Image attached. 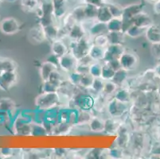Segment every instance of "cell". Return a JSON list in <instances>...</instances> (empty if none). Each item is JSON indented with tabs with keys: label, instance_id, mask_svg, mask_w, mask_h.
I'll return each mask as SVG.
<instances>
[{
	"label": "cell",
	"instance_id": "obj_20",
	"mask_svg": "<svg viewBox=\"0 0 160 159\" xmlns=\"http://www.w3.org/2000/svg\"><path fill=\"white\" fill-rule=\"evenodd\" d=\"M112 17V15L111 12H110L108 7L106 4L99 7L97 17H96V20L97 22L107 24Z\"/></svg>",
	"mask_w": 160,
	"mask_h": 159
},
{
	"label": "cell",
	"instance_id": "obj_42",
	"mask_svg": "<svg viewBox=\"0 0 160 159\" xmlns=\"http://www.w3.org/2000/svg\"><path fill=\"white\" fill-rule=\"evenodd\" d=\"M59 87L56 86L50 81H43L42 87V92H58Z\"/></svg>",
	"mask_w": 160,
	"mask_h": 159
},
{
	"label": "cell",
	"instance_id": "obj_30",
	"mask_svg": "<svg viewBox=\"0 0 160 159\" xmlns=\"http://www.w3.org/2000/svg\"><path fill=\"white\" fill-rule=\"evenodd\" d=\"M119 87L115 84L113 81H105L104 84V87H103V91L101 94L104 96H114L116 92L117 91Z\"/></svg>",
	"mask_w": 160,
	"mask_h": 159
},
{
	"label": "cell",
	"instance_id": "obj_12",
	"mask_svg": "<svg viewBox=\"0 0 160 159\" xmlns=\"http://www.w3.org/2000/svg\"><path fill=\"white\" fill-rule=\"evenodd\" d=\"M69 51V45L64 39L58 38L51 42V53L58 58Z\"/></svg>",
	"mask_w": 160,
	"mask_h": 159
},
{
	"label": "cell",
	"instance_id": "obj_45",
	"mask_svg": "<svg viewBox=\"0 0 160 159\" xmlns=\"http://www.w3.org/2000/svg\"><path fill=\"white\" fill-rule=\"evenodd\" d=\"M14 150L11 148H0V154L2 155V158L4 157H9L13 155Z\"/></svg>",
	"mask_w": 160,
	"mask_h": 159
},
{
	"label": "cell",
	"instance_id": "obj_25",
	"mask_svg": "<svg viewBox=\"0 0 160 159\" xmlns=\"http://www.w3.org/2000/svg\"><path fill=\"white\" fill-rule=\"evenodd\" d=\"M113 97L116 98L117 100H119V101L122 102V103L128 104L131 100V92L127 87H120L116 92Z\"/></svg>",
	"mask_w": 160,
	"mask_h": 159
},
{
	"label": "cell",
	"instance_id": "obj_24",
	"mask_svg": "<svg viewBox=\"0 0 160 159\" xmlns=\"http://www.w3.org/2000/svg\"><path fill=\"white\" fill-rule=\"evenodd\" d=\"M128 81V72L123 68L116 71V73L112 80V81H113L119 87L123 86V84Z\"/></svg>",
	"mask_w": 160,
	"mask_h": 159
},
{
	"label": "cell",
	"instance_id": "obj_48",
	"mask_svg": "<svg viewBox=\"0 0 160 159\" xmlns=\"http://www.w3.org/2000/svg\"><path fill=\"white\" fill-rule=\"evenodd\" d=\"M147 2H150V3H155V2H157V1H158V0H146Z\"/></svg>",
	"mask_w": 160,
	"mask_h": 159
},
{
	"label": "cell",
	"instance_id": "obj_34",
	"mask_svg": "<svg viewBox=\"0 0 160 159\" xmlns=\"http://www.w3.org/2000/svg\"><path fill=\"white\" fill-rule=\"evenodd\" d=\"M103 64L101 61H93L89 65V72L94 78H98L101 77V71H102Z\"/></svg>",
	"mask_w": 160,
	"mask_h": 159
},
{
	"label": "cell",
	"instance_id": "obj_35",
	"mask_svg": "<svg viewBox=\"0 0 160 159\" xmlns=\"http://www.w3.org/2000/svg\"><path fill=\"white\" fill-rule=\"evenodd\" d=\"M99 7L90 3H84V9H85V14L86 18L90 19H96Z\"/></svg>",
	"mask_w": 160,
	"mask_h": 159
},
{
	"label": "cell",
	"instance_id": "obj_2",
	"mask_svg": "<svg viewBox=\"0 0 160 159\" xmlns=\"http://www.w3.org/2000/svg\"><path fill=\"white\" fill-rule=\"evenodd\" d=\"M58 92H42L36 97L35 104L40 110H51L60 104Z\"/></svg>",
	"mask_w": 160,
	"mask_h": 159
},
{
	"label": "cell",
	"instance_id": "obj_15",
	"mask_svg": "<svg viewBox=\"0 0 160 159\" xmlns=\"http://www.w3.org/2000/svg\"><path fill=\"white\" fill-rule=\"evenodd\" d=\"M132 24L141 27V28H148V26H151L154 23L153 19L148 13L144 11H141L140 13L136 15L132 19Z\"/></svg>",
	"mask_w": 160,
	"mask_h": 159
},
{
	"label": "cell",
	"instance_id": "obj_43",
	"mask_svg": "<svg viewBox=\"0 0 160 159\" xmlns=\"http://www.w3.org/2000/svg\"><path fill=\"white\" fill-rule=\"evenodd\" d=\"M151 52L154 58L157 60H160V42L151 44Z\"/></svg>",
	"mask_w": 160,
	"mask_h": 159
},
{
	"label": "cell",
	"instance_id": "obj_6",
	"mask_svg": "<svg viewBox=\"0 0 160 159\" xmlns=\"http://www.w3.org/2000/svg\"><path fill=\"white\" fill-rule=\"evenodd\" d=\"M21 30V25L15 17H5L0 22V31L3 34L11 36Z\"/></svg>",
	"mask_w": 160,
	"mask_h": 159
},
{
	"label": "cell",
	"instance_id": "obj_1",
	"mask_svg": "<svg viewBox=\"0 0 160 159\" xmlns=\"http://www.w3.org/2000/svg\"><path fill=\"white\" fill-rule=\"evenodd\" d=\"M92 44V37L87 33L85 37L78 42H71L68 43L69 51L78 60L88 55V51Z\"/></svg>",
	"mask_w": 160,
	"mask_h": 159
},
{
	"label": "cell",
	"instance_id": "obj_18",
	"mask_svg": "<svg viewBox=\"0 0 160 159\" xmlns=\"http://www.w3.org/2000/svg\"><path fill=\"white\" fill-rule=\"evenodd\" d=\"M105 50L106 48L100 47L94 44H92L88 51V55L93 61H103L105 54Z\"/></svg>",
	"mask_w": 160,
	"mask_h": 159
},
{
	"label": "cell",
	"instance_id": "obj_38",
	"mask_svg": "<svg viewBox=\"0 0 160 159\" xmlns=\"http://www.w3.org/2000/svg\"><path fill=\"white\" fill-rule=\"evenodd\" d=\"M94 77L89 73L85 74L83 75L81 77V82H80L79 87H81L84 89H89L90 87H92V84H93L94 81Z\"/></svg>",
	"mask_w": 160,
	"mask_h": 159
},
{
	"label": "cell",
	"instance_id": "obj_8",
	"mask_svg": "<svg viewBox=\"0 0 160 159\" xmlns=\"http://www.w3.org/2000/svg\"><path fill=\"white\" fill-rule=\"evenodd\" d=\"M18 82V74L16 71L0 73V89L7 92L11 90Z\"/></svg>",
	"mask_w": 160,
	"mask_h": 159
},
{
	"label": "cell",
	"instance_id": "obj_37",
	"mask_svg": "<svg viewBox=\"0 0 160 159\" xmlns=\"http://www.w3.org/2000/svg\"><path fill=\"white\" fill-rule=\"evenodd\" d=\"M71 14H72L75 19L77 20L78 23L81 22L83 20H85L86 17H85V9H84V4H81V5L76 7L75 8H73V10L72 11Z\"/></svg>",
	"mask_w": 160,
	"mask_h": 159
},
{
	"label": "cell",
	"instance_id": "obj_4",
	"mask_svg": "<svg viewBox=\"0 0 160 159\" xmlns=\"http://www.w3.org/2000/svg\"><path fill=\"white\" fill-rule=\"evenodd\" d=\"M121 68L126 70L127 72H132L136 69L139 65V57L136 53L132 52H127L125 50L119 58Z\"/></svg>",
	"mask_w": 160,
	"mask_h": 159
},
{
	"label": "cell",
	"instance_id": "obj_22",
	"mask_svg": "<svg viewBox=\"0 0 160 159\" xmlns=\"http://www.w3.org/2000/svg\"><path fill=\"white\" fill-rule=\"evenodd\" d=\"M125 33L123 31H108L107 37L109 44L115 45H123L125 41Z\"/></svg>",
	"mask_w": 160,
	"mask_h": 159
},
{
	"label": "cell",
	"instance_id": "obj_16",
	"mask_svg": "<svg viewBox=\"0 0 160 159\" xmlns=\"http://www.w3.org/2000/svg\"><path fill=\"white\" fill-rule=\"evenodd\" d=\"M58 68H59L58 65L46 60L39 67V75L41 79L42 80V81H48L52 72Z\"/></svg>",
	"mask_w": 160,
	"mask_h": 159
},
{
	"label": "cell",
	"instance_id": "obj_41",
	"mask_svg": "<svg viewBox=\"0 0 160 159\" xmlns=\"http://www.w3.org/2000/svg\"><path fill=\"white\" fill-rule=\"evenodd\" d=\"M106 5L108 7L109 11L111 12L113 17H122L123 14V7H120V6L116 5L115 3H109L106 2Z\"/></svg>",
	"mask_w": 160,
	"mask_h": 159
},
{
	"label": "cell",
	"instance_id": "obj_27",
	"mask_svg": "<svg viewBox=\"0 0 160 159\" xmlns=\"http://www.w3.org/2000/svg\"><path fill=\"white\" fill-rule=\"evenodd\" d=\"M145 30L144 28H141L139 26H136V25L132 24L128 28L124 31V33L126 36L132 38H137V37H140L142 34H144Z\"/></svg>",
	"mask_w": 160,
	"mask_h": 159
},
{
	"label": "cell",
	"instance_id": "obj_10",
	"mask_svg": "<svg viewBox=\"0 0 160 159\" xmlns=\"http://www.w3.org/2000/svg\"><path fill=\"white\" fill-rule=\"evenodd\" d=\"M16 105L13 100L8 97L0 98V118L4 119L15 112Z\"/></svg>",
	"mask_w": 160,
	"mask_h": 159
},
{
	"label": "cell",
	"instance_id": "obj_33",
	"mask_svg": "<svg viewBox=\"0 0 160 159\" xmlns=\"http://www.w3.org/2000/svg\"><path fill=\"white\" fill-rule=\"evenodd\" d=\"M104 82H105V81H104L101 77L95 78L94 79L93 84H92V87H90L88 90H89L90 92H92L95 93L96 96H98V95L102 93Z\"/></svg>",
	"mask_w": 160,
	"mask_h": 159
},
{
	"label": "cell",
	"instance_id": "obj_46",
	"mask_svg": "<svg viewBox=\"0 0 160 159\" xmlns=\"http://www.w3.org/2000/svg\"><path fill=\"white\" fill-rule=\"evenodd\" d=\"M153 10L156 14H160V0H158L157 2L154 3Z\"/></svg>",
	"mask_w": 160,
	"mask_h": 159
},
{
	"label": "cell",
	"instance_id": "obj_49",
	"mask_svg": "<svg viewBox=\"0 0 160 159\" xmlns=\"http://www.w3.org/2000/svg\"><path fill=\"white\" fill-rule=\"evenodd\" d=\"M7 1H8L9 2H15L16 0H7Z\"/></svg>",
	"mask_w": 160,
	"mask_h": 159
},
{
	"label": "cell",
	"instance_id": "obj_3",
	"mask_svg": "<svg viewBox=\"0 0 160 159\" xmlns=\"http://www.w3.org/2000/svg\"><path fill=\"white\" fill-rule=\"evenodd\" d=\"M78 65V59L70 51L58 58V67L65 73H70L75 71Z\"/></svg>",
	"mask_w": 160,
	"mask_h": 159
},
{
	"label": "cell",
	"instance_id": "obj_26",
	"mask_svg": "<svg viewBox=\"0 0 160 159\" xmlns=\"http://www.w3.org/2000/svg\"><path fill=\"white\" fill-rule=\"evenodd\" d=\"M45 32H46V38L47 41L53 42L59 37V30H60V26H57L55 24L49 25V26L44 27Z\"/></svg>",
	"mask_w": 160,
	"mask_h": 159
},
{
	"label": "cell",
	"instance_id": "obj_5",
	"mask_svg": "<svg viewBox=\"0 0 160 159\" xmlns=\"http://www.w3.org/2000/svg\"><path fill=\"white\" fill-rule=\"evenodd\" d=\"M107 110L111 117L113 118H121L123 114L126 113L128 110V106L127 103H122L112 97L107 103Z\"/></svg>",
	"mask_w": 160,
	"mask_h": 159
},
{
	"label": "cell",
	"instance_id": "obj_29",
	"mask_svg": "<svg viewBox=\"0 0 160 159\" xmlns=\"http://www.w3.org/2000/svg\"><path fill=\"white\" fill-rule=\"evenodd\" d=\"M107 27L108 31H123V19L122 17H112L107 23Z\"/></svg>",
	"mask_w": 160,
	"mask_h": 159
},
{
	"label": "cell",
	"instance_id": "obj_40",
	"mask_svg": "<svg viewBox=\"0 0 160 159\" xmlns=\"http://www.w3.org/2000/svg\"><path fill=\"white\" fill-rule=\"evenodd\" d=\"M82 76V74L79 73L75 70V71L70 72V73H68L67 81H69L71 84L75 86V87H78V86H79Z\"/></svg>",
	"mask_w": 160,
	"mask_h": 159
},
{
	"label": "cell",
	"instance_id": "obj_47",
	"mask_svg": "<svg viewBox=\"0 0 160 159\" xmlns=\"http://www.w3.org/2000/svg\"><path fill=\"white\" fill-rule=\"evenodd\" d=\"M155 72L156 74H158V76H160V64H158V65H157L156 66H155Z\"/></svg>",
	"mask_w": 160,
	"mask_h": 159
},
{
	"label": "cell",
	"instance_id": "obj_23",
	"mask_svg": "<svg viewBox=\"0 0 160 159\" xmlns=\"http://www.w3.org/2000/svg\"><path fill=\"white\" fill-rule=\"evenodd\" d=\"M17 70V64L12 59L0 57V73L5 72H12Z\"/></svg>",
	"mask_w": 160,
	"mask_h": 159
},
{
	"label": "cell",
	"instance_id": "obj_7",
	"mask_svg": "<svg viewBox=\"0 0 160 159\" xmlns=\"http://www.w3.org/2000/svg\"><path fill=\"white\" fill-rule=\"evenodd\" d=\"M26 117H18L13 122V131L16 135H32L33 125Z\"/></svg>",
	"mask_w": 160,
	"mask_h": 159
},
{
	"label": "cell",
	"instance_id": "obj_36",
	"mask_svg": "<svg viewBox=\"0 0 160 159\" xmlns=\"http://www.w3.org/2000/svg\"><path fill=\"white\" fill-rule=\"evenodd\" d=\"M119 127H120V122H118V118L111 117L108 119H105L104 131H108V132L116 131H117Z\"/></svg>",
	"mask_w": 160,
	"mask_h": 159
},
{
	"label": "cell",
	"instance_id": "obj_32",
	"mask_svg": "<svg viewBox=\"0 0 160 159\" xmlns=\"http://www.w3.org/2000/svg\"><path fill=\"white\" fill-rule=\"evenodd\" d=\"M49 81H50L51 83H53V84H55L58 87H60L64 82H65V78H64V76L62 72L59 71V68L56 69L55 71H53L52 72V74L49 77Z\"/></svg>",
	"mask_w": 160,
	"mask_h": 159
},
{
	"label": "cell",
	"instance_id": "obj_11",
	"mask_svg": "<svg viewBox=\"0 0 160 159\" xmlns=\"http://www.w3.org/2000/svg\"><path fill=\"white\" fill-rule=\"evenodd\" d=\"M93 99L90 94H79L77 96V98L73 99V101L81 110H90L93 107Z\"/></svg>",
	"mask_w": 160,
	"mask_h": 159
},
{
	"label": "cell",
	"instance_id": "obj_14",
	"mask_svg": "<svg viewBox=\"0 0 160 159\" xmlns=\"http://www.w3.org/2000/svg\"><path fill=\"white\" fill-rule=\"evenodd\" d=\"M145 37L151 44L160 42V26L153 23L145 30Z\"/></svg>",
	"mask_w": 160,
	"mask_h": 159
},
{
	"label": "cell",
	"instance_id": "obj_31",
	"mask_svg": "<svg viewBox=\"0 0 160 159\" xmlns=\"http://www.w3.org/2000/svg\"><path fill=\"white\" fill-rule=\"evenodd\" d=\"M116 71L113 69L112 67L109 66L108 64L103 62V66H102V71H101V78L105 81H112L114 77Z\"/></svg>",
	"mask_w": 160,
	"mask_h": 159
},
{
	"label": "cell",
	"instance_id": "obj_28",
	"mask_svg": "<svg viewBox=\"0 0 160 159\" xmlns=\"http://www.w3.org/2000/svg\"><path fill=\"white\" fill-rule=\"evenodd\" d=\"M41 5L39 0H21V7L27 12H35Z\"/></svg>",
	"mask_w": 160,
	"mask_h": 159
},
{
	"label": "cell",
	"instance_id": "obj_19",
	"mask_svg": "<svg viewBox=\"0 0 160 159\" xmlns=\"http://www.w3.org/2000/svg\"><path fill=\"white\" fill-rule=\"evenodd\" d=\"M89 130L95 133H100L104 131V127H105V119H101L98 116L92 117L91 120L88 122Z\"/></svg>",
	"mask_w": 160,
	"mask_h": 159
},
{
	"label": "cell",
	"instance_id": "obj_21",
	"mask_svg": "<svg viewBox=\"0 0 160 159\" xmlns=\"http://www.w3.org/2000/svg\"><path fill=\"white\" fill-rule=\"evenodd\" d=\"M108 32V30L107 24L96 21L88 31V34L89 35L90 37H94L97 35L107 33Z\"/></svg>",
	"mask_w": 160,
	"mask_h": 159
},
{
	"label": "cell",
	"instance_id": "obj_13",
	"mask_svg": "<svg viewBox=\"0 0 160 159\" xmlns=\"http://www.w3.org/2000/svg\"><path fill=\"white\" fill-rule=\"evenodd\" d=\"M29 37H30V40L36 43H42V42L47 41L44 27L41 26L40 24L36 25L30 29V32H29Z\"/></svg>",
	"mask_w": 160,
	"mask_h": 159
},
{
	"label": "cell",
	"instance_id": "obj_17",
	"mask_svg": "<svg viewBox=\"0 0 160 159\" xmlns=\"http://www.w3.org/2000/svg\"><path fill=\"white\" fill-rule=\"evenodd\" d=\"M86 34V31L84 30L81 25L80 23H77L69 30L67 38L71 42H78L83 38Z\"/></svg>",
	"mask_w": 160,
	"mask_h": 159
},
{
	"label": "cell",
	"instance_id": "obj_9",
	"mask_svg": "<svg viewBox=\"0 0 160 159\" xmlns=\"http://www.w3.org/2000/svg\"><path fill=\"white\" fill-rule=\"evenodd\" d=\"M125 51V47L123 45H115L109 44L106 47L105 54H104L103 62H108L112 60L119 59L122 53Z\"/></svg>",
	"mask_w": 160,
	"mask_h": 159
},
{
	"label": "cell",
	"instance_id": "obj_39",
	"mask_svg": "<svg viewBox=\"0 0 160 159\" xmlns=\"http://www.w3.org/2000/svg\"><path fill=\"white\" fill-rule=\"evenodd\" d=\"M92 44H94L96 46H100V47H107L109 45L108 39L107 37V33L97 35L96 37H92Z\"/></svg>",
	"mask_w": 160,
	"mask_h": 159
},
{
	"label": "cell",
	"instance_id": "obj_50",
	"mask_svg": "<svg viewBox=\"0 0 160 159\" xmlns=\"http://www.w3.org/2000/svg\"><path fill=\"white\" fill-rule=\"evenodd\" d=\"M2 1H4V0H0V2H2Z\"/></svg>",
	"mask_w": 160,
	"mask_h": 159
},
{
	"label": "cell",
	"instance_id": "obj_44",
	"mask_svg": "<svg viewBox=\"0 0 160 159\" xmlns=\"http://www.w3.org/2000/svg\"><path fill=\"white\" fill-rule=\"evenodd\" d=\"M104 63L108 64V65L110 67H112V68L115 71H117V70H119L121 68V65H120L119 59L112 60V61H108V62H104Z\"/></svg>",
	"mask_w": 160,
	"mask_h": 159
}]
</instances>
